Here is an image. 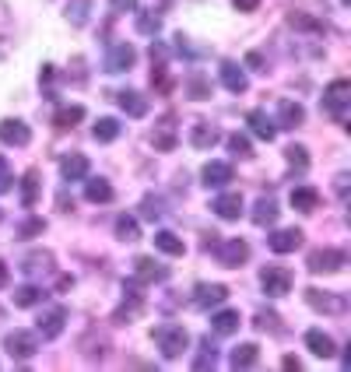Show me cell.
Segmentation results:
<instances>
[{"instance_id":"cell-9","label":"cell","mask_w":351,"mask_h":372,"mask_svg":"<svg viewBox=\"0 0 351 372\" xmlns=\"http://www.w3.org/2000/svg\"><path fill=\"white\" fill-rule=\"evenodd\" d=\"M64 323H67V309H64V306H53V309H46V313L35 320V330H39L46 341H53V337L64 334Z\"/></svg>"},{"instance_id":"cell-12","label":"cell","mask_w":351,"mask_h":372,"mask_svg":"<svg viewBox=\"0 0 351 372\" xmlns=\"http://www.w3.org/2000/svg\"><path fill=\"white\" fill-rule=\"evenodd\" d=\"M0 141L4 144H14V148H25L32 141V130L21 120H0Z\"/></svg>"},{"instance_id":"cell-26","label":"cell","mask_w":351,"mask_h":372,"mask_svg":"<svg viewBox=\"0 0 351 372\" xmlns=\"http://www.w3.org/2000/svg\"><path fill=\"white\" fill-rule=\"evenodd\" d=\"M277 221V204L270 200V197H260L257 204H253V225H274Z\"/></svg>"},{"instance_id":"cell-6","label":"cell","mask_w":351,"mask_h":372,"mask_svg":"<svg viewBox=\"0 0 351 372\" xmlns=\"http://www.w3.org/2000/svg\"><path fill=\"white\" fill-rule=\"evenodd\" d=\"M345 264H348V257L341 250H316V253H309V271L313 274H338Z\"/></svg>"},{"instance_id":"cell-40","label":"cell","mask_w":351,"mask_h":372,"mask_svg":"<svg viewBox=\"0 0 351 372\" xmlns=\"http://www.w3.org/2000/svg\"><path fill=\"white\" fill-rule=\"evenodd\" d=\"M284 158H288L292 165H299V169H306V165H309V158H306V148H302V144H292V148L284 151Z\"/></svg>"},{"instance_id":"cell-28","label":"cell","mask_w":351,"mask_h":372,"mask_svg":"<svg viewBox=\"0 0 351 372\" xmlns=\"http://www.w3.org/2000/svg\"><path fill=\"white\" fill-rule=\"evenodd\" d=\"M14 306L18 309H32V306H39L42 302V288H35V284H21V288H14Z\"/></svg>"},{"instance_id":"cell-45","label":"cell","mask_w":351,"mask_h":372,"mask_svg":"<svg viewBox=\"0 0 351 372\" xmlns=\"http://www.w3.org/2000/svg\"><path fill=\"white\" fill-rule=\"evenodd\" d=\"M232 4H236L239 11H257V7H260V0H232Z\"/></svg>"},{"instance_id":"cell-18","label":"cell","mask_w":351,"mask_h":372,"mask_svg":"<svg viewBox=\"0 0 351 372\" xmlns=\"http://www.w3.org/2000/svg\"><path fill=\"white\" fill-rule=\"evenodd\" d=\"M246 123H250V130H253L260 141H274V137H277V123H274L263 109H253V112L246 116Z\"/></svg>"},{"instance_id":"cell-21","label":"cell","mask_w":351,"mask_h":372,"mask_svg":"<svg viewBox=\"0 0 351 372\" xmlns=\"http://www.w3.org/2000/svg\"><path fill=\"white\" fill-rule=\"evenodd\" d=\"M229 362H232V369H253V366L260 362V348H257L253 341H250V344H239V348H232Z\"/></svg>"},{"instance_id":"cell-29","label":"cell","mask_w":351,"mask_h":372,"mask_svg":"<svg viewBox=\"0 0 351 372\" xmlns=\"http://www.w3.org/2000/svg\"><path fill=\"white\" fill-rule=\"evenodd\" d=\"M155 246L162 253H169V257H183L186 253V246H183V239L176 232H155Z\"/></svg>"},{"instance_id":"cell-19","label":"cell","mask_w":351,"mask_h":372,"mask_svg":"<svg viewBox=\"0 0 351 372\" xmlns=\"http://www.w3.org/2000/svg\"><path fill=\"white\" fill-rule=\"evenodd\" d=\"M302 120H306V109H302L299 102L284 98V102L277 105V127H284V130H295Z\"/></svg>"},{"instance_id":"cell-23","label":"cell","mask_w":351,"mask_h":372,"mask_svg":"<svg viewBox=\"0 0 351 372\" xmlns=\"http://www.w3.org/2000/svg\"><path fill=\"white\" fill-rule=\"evenodd\" d=\"M116 102H120V109H123L127 116H134V120L148 116V102H144V95L141 92H120L116 95Z\"/></svg>"},{"instance_id":"cell-5","label":"cell","mask_w":351,"mask_h":372,"mask_svg":"<svg viewBox=\"0 0 351 372\" xmlns=\"http://www.w3.org/2000/svg\"><path fill=\"white\" fill-rule=\"evenodd\" d=\"M306 302H309L316 313H330V316H338V313L348 309V298H345V295H338V291H320V288H309V291H306Z\"/></svg>"},{"instance_id":"cell-47","label":"cell","mask_w":351,"mask_h":372,"mask_svg":"<svg viewBox=\"0 0 351 372\" xmlns=\"http://www.w3.org/2000/svg\"><path fill=\"white\" fill-rule=\"evenodd\" d=\"M263 60H260V53H250V57H246V67H260Z\"/></svg>"},{"instance_id":"cell-1","label":"cell","mask_w":351,"mask_h":372,"mask_svg":"<svg viewBox=\"0 0 351 372\" xmlns=\"http://www.w3.org/2000/svg\"><path fill=\"white\" fill-rule=\"evenodd\" d=\"M155 341H159V348H162L166 359H179L186 351V344H190V334L183 327H176V323H166V327L155 330Z\"/></svg>"},{"instance_id":"cell-2","label":"cell","mask_w":351,"mask_h":372,"mask_svg":"<svg viewBox=\"0 0 351 372\" xmlns=\"http://www.w3.org/2000/svg\"><path fill=\"white\" fill-rule=\"evenodd\" d=\"M348 95H351V85L345 81V78H338V81L323 92V109H327L338 123H345V120H348V102H351Z\"/></svg>"},{"instance_id":"cell-8","label":"cell","mask_w":351,"mask_h":372,"mask_svg":"<svg viewBox=\"0 0 351 372\" xmlns=\"http://www.w3.org/2000/svg\"><path fill=\"white\" fill-rule=\"evenodd\" d=\"M4 348H7L14 359H32V355L39 351V337L28 334V330H11V334L4 337Z\"/></svg>"},{"instance_id":"cell-43","label":"cell","mask_w":351,"mask_h":372,"mask_svg":"<svg viewBox=\"0 0 351 372\" xmlns=\"http://www.w3.org/2000/svg\"><path fill=\"white\" fill-rule=\"evenodd\" d=\"M14 186V180H11V169H7V158L0 155V193H7Z\"/></svg>"},{"instance_id":"cell-25","label":"cell","mask_w":351,"mask_h":372,"mask_svg":"<svg viewBox=\"0 0 351 372\" xmlns=\"http://www.w3.org/2000/svg\"><path fill=\"white\" fill-rule=\"evenodd\" d=\"M211 327H214V334L229 337V334H236V330H239V313H236V309H221V313H214Z\"/></svg>"},{"instance_id":"cell-16","label":"cell","mask_w":351,"mask_h":372,"mask_svg":"<svg viewBox=\"0 0 351 372\" xmlns=\"http://www.w3.org/2000/svg\"><path fill=\"white\" fill-rule=\"evenodd\" d=\"M218 78H221V85H225L229 92H236V95L246 92V85H250V81H246V74H243V67H239V64H232V60H225V64H221Z\"/></svg>"},{"instance_id":"cell-22","label":"cell","mask_w":351,"mask_h":372,"mask_svg":"<svg viewBox=\"0 0 351 372\" xmlns=\"http://www.w3.org/2000/svg\"><path fill=\"white\" fill-rule=\"evenodd\" d=\"M190 144L200 148V151H207V148L218 144V130H214L211 123H193V127H190Z\"/></svg>"},{"instance_id":"cell-3","label":"cell","mask_w":351,"mask_h":372,"mask_svg":"<svg viewBox=\"0 0 351 372\" xmlns=\"http://www.w3.org/2000/svg\"><path fill=\"white\" fill-rule=\"evenodd\" d=\"M260 284L270 298H281V295H288V288H292V271H288V267H277V264H267L260 271Z\"/></svg>"},{"instance_id":"cell-10","label":"cell","mask_w":351,"mask_h":372,"mask_svg":"<svg viewBox=\"0 0 351 372\" xmlns=\"http://www.w3.org/2000/svg\"><path fill=\"white\" fill-rule=\"evenodd\" d=\"M302 239H306V236H302V228H277L267 243H270V250H274V253H295V250L302 246Z\"/></svg>"},{"instance_id":"cell-46","label":"cell","mask_w":351,"mask_h":372,"mask_svg":"<svg viewBox=\"0 0 351 372\" xmlns=\"http://www.w3.org/2000/svg\"><path fill=\"white\" fill-rule=\"evenodd\" d=\"M338 193H341V197H345V193H348V176H345V173H341V176H338Z\"/></svg>"},{"instance_id":"cell-7","label":"cell","mask_w":351,"mask_h":372,"mask_svg":"<svg viewBox=\"0 0 351 372\" xmlns=\"http://www.w3.org/2000/svg\"><path fill=\"white\" fill-rule=\"evenodd\" d=\"M134 60H137V53H134L130 42H113L109 53H105V71L109 74H123V71L134 67Z\"/></svg>"},{"instance_id":"cell-41","label":"cell","mask_w":351,"mask_h":372,"mask_svg":"<svg viewBox=\"0 0 351 372\" xmlns=\"http://www.w3.org/2000/svg\"><path fill=\"white\" fill-rule=\"evenodd\" d=\"M141 207H144V218H148V221H159V218H162V200H159V197H144Z\"/></svg>"},{"instance_id":"cell-14","label":"cell","mask_w":351,"mask_h":372,"mask_svg":"<svg viewBox=\"0 0 351 372\" xmlns=\"http://www.w3.org/2000/svg\"><path fill=\"white\" fill-rule=\"evenodd\" d=\"M211 211H214L218 218H225V221H236V218L243 214V197H239V193H221V197H214Z\"/></svg>"},{"instance_id":"cell-13","label":"cell","mask_w":351,"mask_h":372,"mask_svg":"<svg viewBox=\"0 0 351 372\" xmlns=\"http://www.w3.org/2000/svg\"><path fill=\"white\" fill-rule=\"evenodd\" d=\"M134 278L144 281V284H151V281H166L169 278V271H166L159 260H151V257H137V260H134Z\"/></svg>"},{"instance_id":"cell-30","label":"cell","mask_w":351,"mask_h":372,"mask_svg":"<svg viewBox=\"0 0 351 372\" xmlns=\"http://www.w3.org/2000/svg\"><path fill=\"white\" fill-rule=\"evenodd\" d=\"M85 197L91 200V204H109V200H113V186L105 183V180H88Z\"/></svg>"},{"instance_id":"cell-4","label":"cell","mask_w":351,"mask_h":372,"mask_svg":"<svg viewBox=\"0 0 351 372\" xmlns=\"http://www.w3.org/2000/svg\"><path fill=\"white\" fill-rule=\"evenodd\" d=\"M214 257L221 267H239L250 260V246L243 239H221V243H214Z\"/></svg>"},{"instance_id":"cell-42","label":"cell","mask_w":351,"mask_h":372,"mask_svg":"<svg viewBox=\"0 0 351 372\" xmlns=\"http://www.w3.org/2000/svg\"><path fill=\"white\" fill-rule=\"evenodd\" d=\"M257 330L277 334V330H281V327H277V316H274V313H257Z\"/></svg>"},{"instance_id":"cell-44","label":"cell","mask_w":351,"mask_h":372,"mask_svg":"<svg viewBox=\"0 0 351 372\" xmlns=\"http://www.w3.org/2000/svg\"><path fill=\"white\" fill-rule=\"evenodd\" d=\"M109 7H113L116 14H127V11H134V7H137V0H109Z\"/></svg>"},{"instance_id":"cell-35","label":"cell","mask_w":351,"mask_h":372,"mask_svg":"<svg viewBox=\"0 0 351 372\" xmlns=\"http://www.w3.org/2000/svg\"><path fill=\"white\" fill-rule=\"evenodd\" d=\"M151 141H155V148H159V151H173V148H176V134H173V127H169V120H166V127H159V130L151 134Z\"/></svg>"},{"instance_id":"cell-17","label":"cell","mask_w":351,"mask_h":372,"mask_svg":"<svg viewBox=\"0 0 351 372\" xmlns=\"http://www.w3.org/2000/svg\"><path fill=\"white\" fill-rule=\"evenodd\" d=\"M200 180H204V186L221 190L225 183H232V165H229V162H207L204 173H200Z\"/></svg>"},{"instance_id":"cell-24","label":"cell","mask_w":351,"mask_h":372,"mask_svg":"<svg viewBox=\"0 0 351 372\" xmlns=\"http://www.w3.org/2000/svg\"><path fill=\"white\" fill-rule=\"evenodd\" d=\"M60 173H64V180H67V183L85 180V176H88V158H85V155H67V158L60 162Z\"/></svg>"},{"instance_id":"cell-33","label":"cell","mask_w":351,"mask_h":372,"mask_svg":"<svg viewBox=\"0 0 351 372\" xmlns=\"http://www.w3.org/2000/svg\"><path fill=\"white\" fill-rule=\"evenodd\" d=\"M214 366H218V351H214L211 337H204L200 341V355L193 359V369H214Z\"/></svg>"},{"instance_id":"cell-36","label":"cell","mask_w":351,"mask_h":372,"mask_svg":"<svg viewBox=\"0 0 351 372\" xmlns=\"http://www.w3.org/2000/svg\"><path fill=\"white\" fill-rule=\"evenodd\" d=\"M159 25H162V21H159L155 11H141V18H137V32H141V35H155Z\"/></svg>"},{"instance_id":"cell-39","label":"cell","mask_w":351,"mask_h":372,"mask_svg":"<svg viewBox=\"0 0 351 372\" xmlns=\"http://www.w3.org/2000/svg\"><path fill=\"white\" fill-rule=\"evenodd\" d=\"M50 264H53V257H50V253H32V257L25 260V271H28V274H35V271H46Z\"/></svg>"},{"instance_id":"cell-31","label":"cell","mask_w":351,"mask_h":372,"mask_svg":"<svg viewBox=\"0 0 351 372\" xmlns=\"http://www.w3.org/2000/svg\"><path fill=\"white\" fill-rule=\"evenodd\" d=\"M81 120H85V109H81V105H64L53 123H57V130H71V127L81 123Z\"/></svg>"},{"instance_id":"cell-37","label":"cell","mask_w":351,"mask_h":372,"mask_svg":"<svg viewBox=\"0 0 351 372\" xmlns=\"http://www.w3.org/2000/svg\"><path fill=\"white\" fill-rule=\"evenodd\" d=\"M67 18H71L74 25H85L88 21V0H71V4H67Z\"/></svg>"},{"instance_id":"cell-27","label":"cell","mask_w":351,"mask_h":372,"mask_svg":"<svg viewBox=\"0 0 351 372\" xmlns=\"http://www.w3.org/2000/svg\"><path fill=\"white\" fill-rule=\"evenodd\" d=\"M120 130H123V127H120V120L102 116V120L95 123V130H91V134H95V141H98V144H109V141H116V137H120Z\"/></svg>"},{"instance_id":"cell-20","label":"cell","mask_w":351,"mask_h":372,"mask_svg":"<svg viewBox=\"0 0 351 372\" xmlns=\"http://www.w3.org/2000/svg\"><path fill=\"white\" fill-rule=\"evenodd\" d=\"M288 200H292V207H295V211H306V214H313V211L320 207V193H316L313 186H295Z\"/></svg>"},{"instance_id":"cell-11","label":"cell","mask_w":351,"mask_h":372,"mask_svg":"<svg viewBox=\"0 0 351 372\" xmlns=\"http://www.w3.org/2000/svg\"><path fill=\"white\" fill-rule=\"evenodd\" d=\"M225 298H229V288H225V284H197V291H193V306H197V309L221 306Z\"/></svg>"},{"instance_id":"cell-38","label":"cell","mask_w":351,"mask_h":372,"mask_svg":"<svg viewBox=\"0 0 351 372\" xmlns=\"http://www.w3.org/2000/svg\"><path fill=\"white\" fill-rule=\"evenodd\" d=\"M229 151H232V155H239V158H250V137L232 134V137H229Z\"/></svg>"},{"instance_id":"cell-48","label":"cell","mask_w":351,"mask_h":372,"mask_svg":"<svg viewBox=\"0 0 351 372\" xmlns=\"http://www.w3.org/2000/svg\"><path fill=\"white\" fill-rule=\"evenodd\" d=\"M4 284H7V267L0 264V288H4Z\"/></svg>"},{"instance_id":"cell-15","label":"cell","mask_w":351,"mask_h":372,"mask_svg":"<svg viewBox=\"0 0 351 372\" xmlns=\"http://www.w3.org/2000/svg\"><path fill=\"white\" fill-rule=\"evenodd\" d=\"M306 348H309L316 359H334V355H338L334 337H330V334H323V330H309V334H306Z\"/></svg>"},{"instance_id":"cell-49","label":"cell","mask_w":351,"mask_h":372,"mask_svg":"<svg viewBox=\"0 0 351 372\" xmlns=\"http://www.w3.org/2000/svg\"><path fill=\"white\" fill-rule=\"evenodd\" d=\"M0 221H4V214H0Z\"/></svg>"},{"instance_id":"cell-32","label":"cell","mask_w":351,"mask_h":372,"mask_svg":"<svg viewBox=\"0 0 351 372\" xmlns=\"http://www.w3.org/2000/svg\"><path fill=\"white\" fill-rule=\"evenodd\" d=\"M137 236H141L137 218H130V214L116 218V239H123V243H137Z\"/></svg>"},{"instance_id":"cell-34","label":"cell","mask_w":351,"mask_h":372,"mask_svg":"<svg viewBox=\"0 0 351 372\" xmlns=\"http://www.w3.org/2000/svg\"><path fill=\"white\" fill-rule=\"evenodd\" d=\"M35 193H39V169H28L25 180H21V200L32 207L35 204Z\"/></svg>"}]
</instances>
